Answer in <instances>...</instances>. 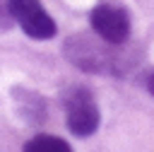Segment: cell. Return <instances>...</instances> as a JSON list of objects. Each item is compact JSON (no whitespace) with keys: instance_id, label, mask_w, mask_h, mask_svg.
Masks as SVG:
<instances>
[{"instance_id":"cell-1","label":"cell","mask_w":154,"mask_h":152,"mask_svg":"<svg viewBox=\"0 0 154 152\" xmlns=\"http://www.w3.org/2000/svg\"><path fill=\"white\" fill-rule=\"evenodd\" d=\"M65 116H67V128L72 135L77 138H87L91 133H96L101 113L99 106L91 97L89 89L84 87H72L65 97Z\"/></svg>"},{"instance_id":"cell-2","label":"cell","mask_w":154,"mask_h":152,"mask_svg":"<svg viewBox=\"0 0 154 152\" xmlns=\"http://www.w3.org/2000/svg\"><path fill=\"white\" fill-rule=\"evenodd\" d=\"M7 10L12 22H17L22 31L31 39L46 41V39H53L58 31L53 17L46 12L41 0H7Z\"/></svg>"},{"instance_id":"cell-3","label":"cell","mask_w":154,"mask_h":152,"mask_svg":"<svg viewBox=\"0 0 154 152\" xmlns=\"http://www.w3.org/2000/svg\"><path fill=\"white\" fill-rule=\"evenodd\" d=\"M91 29L111 46H120L130 36V17L120 5L113 2H99L89 14Z\"/></svg>"},{"instance_id":"cell-4","label":"cell","mask_w":154,"mask_h":152,"mask_svg":"<svg viewBox=\"0 0 154 152\" xmlns=\"http://www.w3.org/2000/svg\"><path fill=\"white\" fill-rule=\"evenodd\" d=\"M65 55L87 72H116L118 63L113 55L106 53V48L91 43L84 36H75L65 43Z\"/></svg>"},{"instance_id":"cell-5","label":"cell","mask_w":154,"mask_h":152,"mask_svg":"<svg viewBox=\"0 0 154 152\" xmlns=\"http://www.w3.org/2000/svg\"><path fill=\"white\" fill-rule=\"evenodd\" d=\"M24 152H72V150H70V145L63 138L41 133V135H34L24 145Z\"/></svg>"},{"instance_id":"cell-6","label":"cell","mask_w":154,"mask_h":152,"mask_svg":"<svg viewBox=\"0 0 154 152\" xmlns=\"http://www.w3.org/2000/svg\"><path fill=\"white\" fill-rule=\"evenodd\" d=\"M10 24H12V17L7 10V0H0V31H5Z\"/></svg>"},{"instance_id":"cell-7","label":"cell","mask_w":154,"mask_h":152,"mask_svg":"<svg viewBox=\"0 0 154 152\" xmlns=\"http://www.w3.org/2000/svg\"><path fill=\"white\" fill-rule=\"evenodd\" d=\"M144 84H147V92L154 97V72H149V75H147V82H144Z\"/></svg>"}]
</instances>
